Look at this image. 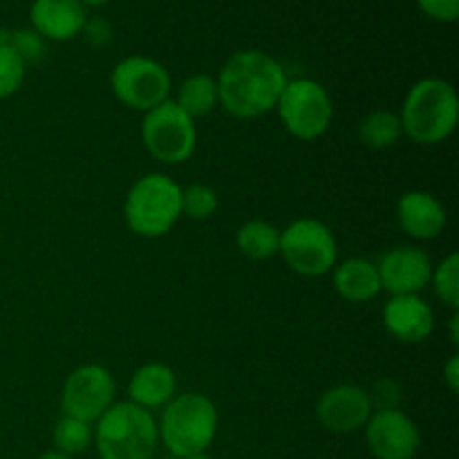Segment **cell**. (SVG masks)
<instances>
[{
	"label": "cell",
	"instance_id": "31",
	"mask_svg": "<svg viewBox=\"0 0 459 459\" xmlns=\"http://www.w3.org/2000/svg\"><path fill=\"white\" fill-rule=\"evenodd\" d=\"M451 343H459V312H453L451 316Z\"/></svg>",
	"mask_w": 459,
	"mask_h": 459
},
{
	"label": "cell",
	"instance_id": "11",
	"mask_svg": "<svg viewBox=\"0 0 459 459\" xmlns=\"http://www.w3.org/2000/svg\"><path fill=\"white\" fill-rule=\"evenodd\" d=\"M375 264L379 272L381 290L390 291L393 296L420 294L430 285L433 276V260L420 247H393Z\"/></svg>",
	"mask_w": 459,
	"mask_h": 459
},
{
	"label": "cell",
	"instance_id": "2",
	"mask_svg": "<svg viewBox=\"0 0 459 459\" xmlns=\"http://www.w3.org/2000/svg\"><path fill=\"white\" fill-rule=\"evenodd\" d=\"M399 121L403 134L420 146H437L446 142L455 133L459 121L457 90L437 76L420 79L403 99Z\"/></svg>",
	"mask_w": 459,
	"mask_h": 459
},
{
	"label": "cell",
	"instance_id": "7",
	"mask_svg": "<svg viewBox=\"0 0 459 459\" xmlns=\"http://www.w3.org/2000/svg\"><path fill=\"white\" fill-rule=\"evenodd\" d=\"M276 110L287 133L300 142L323 137L334 119V103L330 94L314 79L287 81Z\"/></svg>",
	"mask_w": 459,
	"mask_h": 459
},
{
	"label": "cell",
	"instance_id": "3",
	"mask_svg": "<svg viewBox=\"0 0 459 459\" xmlns=\"http://www.w3.org/2000/svg\"><path fill=\"white\" fill-rule=\"evenodd\" d=\"M218 408L206 394L184 393L175 394L161 412L157 424L160 439L175 457H191L206 453L218 433Z\"/></svg>",
	"mask_w": 459,
	"mask_h": 459
},
{
	"label": "cell",
	"instance_id": "20",
	"mask_svg": "<svg viewBox=\"0 0 459 459\" xmlns=\"http://www.w3.org/2000/svg\"><path fill=\"white\" fill-rule=\"evenodd\" d=\"M236 245L249 260H269L281 249V229L267 220H249L238 229Z\"/></svg>",
	"mask_w": 459,
	"mask_h": 459
},
{
	"label": "cell",
	"instance_id": "26",
	"mask_svg": "<svg viewBox=\"0 0 459 459\" xmlns=\"http://www.w3.org/2000/svg\"><path fill=\"white\" fill-rule=\"evenodd\" d=\"M9 48L21 56L25 65L39 63L45 56V39L34 30H16L9 36Z\"/></svg>",
	"mask_w": 459,
	"mask_h": 459
},
{
	"label": "cell",
	"instance_id": "19",
	"mask_svg": "<svg viewBox=\"0 0 459 459\" xmlns=\"http://www.w3.org/2000/svg\"><path fill=\"white\" fill-rule=\"evenodd\" d=\"M175 106L186 112L193 121L211 115L220 106L218 81L211 74H193L179 83L175 94Z\"/></svg>",
	"mask_w": 459,
	"mask_h": 459
},
{
	"label": "cell",
	"instance_id": "22",
	"mask_svg": "<svg viewBox=\"0 0 459 459\" xmlns=\"http://www.w3.org/2000/svg\"><path fill=\"white\" fill-rule=\"evenodd\" d=\"M92 424L76 420V417L63 415L54 426V446H56V451L65 453V455L83 453L92 444Z\"/></svg>",
	"mask_w": 459,
	"mask_h": 459
},
{
	"label": "cell",
	"instance_id": "23",
	"mask_svg": "<svg viewBox=\"0 0 459 459\" xmlns=\"http://www.w3.org/2000/svg\"><path fill=\"white\" fill-rule=\"evenodd\" d=\"M430 285H433L435 296H437L446 307H451L453 312H457L459 309V255L455 251L448 254L437 267H433Z\"/></svg>",
	"mask_w": 459,
	"mask_h": 459
},
{
	"label": "cell",
	"instance_id": "29",
	"mask_svg": "<svg viewBox=\"0 0 459 459\" xmlns=\"http://www.w3.org/2000/svg\"><path fill=\"white\" fill-rule=\"evenodd\" d=\"M83 34L88 36V40L92 45H106L108 40H110V27H108L106 21H90L85 22L83 27Z\"/></svg>",
	"mask_w": 459,
	"mask_h": 459
},
{
	"label": "cell",
	"instance_id": "30",
	"mask_svg": "<svg viewBox=\"0 0 459 459\" xmlns=\"http://www.w3.org/2000/svg\"><path fill=\"white\" fill-rule=\"evenodd\" d=\"M444 381H446L448 390L455 394L459 390V354H453L446 366H444Z\"/></svg>",
	"mask_w": 459,
	"mask_h": 459
},
{
	"label": "cell",
	"instance_id": "8",
	"mask_svg": "<svg viewBox=\"0 0 459 459\" xmlns=\"http://www.w3.org/2000/svg\"><path fill=\"white\" fill-rule=\"evenodd\" d=\"M142 142L148 155L169 166L184 164L197 148L195 121L175 106L173 99L143 112Z\"/></svg>",
	"mask_w": 459,
	"mask_h": 459
},
{
	"label": "cell",
	"instance_id": "1",
	"mask_svg": "<svg viewBox=\"0 0 459 459\" xmlns=\"http://www.w3.org/2000/svg\"><path fill=\"white\" fill-rule=\"evenodd\" d=\"M218 81L220 106L236 119H255L276 110L287 85L281 61L260 49H240L224 63Z\"/></svg>",
	"mask_w": 459,
	"mask_h": 459
},
{
	"label": "cell",
	"instance_id": "5",
	"mask_svg": "<svg viewBox=\"0 0 459 459\" xmlns=\"http://www.w3.org/2000/svg\"><path fill=\"white\" fill-rule=\"evenodd\" d=\"M94 442L101 459H152L160 430L152 412L119 402L97 420Z\"/></svg>",
	"mask_w": 459,
	"mask_h": 459
},
{
	"label": "cell",
	"instance_id": "18",
	"mask_svg": "<svg viewBox=\"0 0 459 459\" xmlns=\"http://www.w3.org/2000/svg\"><path fill=\"white\" fill-rule=\"evenodd\" d=\"M332 272L336 294L348 303H368L384 291L377 264L368 258H348Z\"/></svg>",
	"mask_w": 459,
	"mask_h": 459
},
{
	"label": "cell",
	"instance_id": "28",
	"mask_svg": "<svg viewBox=\"0 0 459 459\" xmlns=\"http://www.w3.org/2000/svg\"><path fill=\"white\" fill-rule=\"evenodd\" d=\"M424 16L437 22H455L459 18V0H415Z\"/></svg>",
	"mask_w": 459,
	"mask_h": 459
},
{
	"label": "cell",
	"instance_id": "12",
	"mask_svg": "<svg viewBox=\"0 0 459 459\" xmlns=\"http://www.w3.org/2000/svg\"><path fill=\"white\" fill-rule=\"evenodd\" d=\"M366 442L377 459H412L420 451L421 435L406 412L379 411L368 420Z\"/></svg>",
	"mask_w": 459,
	"mask_h": 459
},
{
	"label": "cell",
	"instance_id": "10",
	"mask_svg": "<svg viewBox=\"0 0 459 459\" xmlns=\"http://www.w3.org/2000/svg\"><path fill=\"white\" fill-rule=\"evenodd\" d=\"M117 384L110 370L99 363H85L67 375L61 393L63 415L97 424L99 417L115 403Z\"/></svg>",
	"mask_w": 459,
	"mask_h": 459
},
{
	"label": "cell",
	"instance_id": "14",
	"mask_svg": "<svg viewBox=\"0 0 459 459\" xmlns=\"http://www.w3.org/2000/svg\"><path fill=\"white\" fill-rule=\"evenodd\" d=\"M384 325L402 343H424L435 330V312L420 294L393 296L384 307Z\"/></svg>",
	"mask_w": 459,
	"mask_h": 459
},
{
	"label": "cell",
	"instance_id": "21",
	"mask_svg": "<svg viewBox=\"0 0 459 459\" xmlns=\"http://www.w3.org/2000/svg\"><path fill=\"white\" fill-rule=\"evenodd\" d=\"M402 134L403 130L397 112L375 110L363 117L361 124H359V139H361L363 146L372 148V151L393 148L402 139Z\"/></svg>",
	"mask_w": 459,
	"mask_h": 459
},
{
	"label": "cell",
	"instance_id": "9",
	"mask_svg": "<svg viewBox=\"0 0 459 459\" xmlns=\"http://www.w3.org/2000/svg\"><path fill=\"white\" fill-rule=\"evenodd\" d=\"M170 74L151 56H128L112 67L110 90L126 108L148 112L170 99Z\"/></svg>",
	"mask_w": 459,
	"mask_h": 459
},
{
	"label": "cell",
	"instance_id": "32",
	"mask_svg": "<svg viewBox=\"0 0 459 459\" xmlns=\"http://www.w3.org/2000/svg\"><path fill=\"white\" fill-rule=\"evenodd\" d=\"M39 459H72V455H65V453H61V451H48V453H43Z\"/></svg>",
	"mask_w": 459,
	"mask_h": 459
},
{
	"label": "cell",
	"instance_id": "24",
	"mask_svg": "<svg viewBox=\"0 0 459 459\" xmlns=\"http://www.w3.org/2000/svg\"><path fill=\"white\" fill-rule=\"evenodd\" d=\"M220 206L218 191L209 184H191L188 188H182V215L197 220L213 218Z\"/></svg>",
	"mask_w": 459,
	"mask_h": 459
},
{
	"label": "cell",
	"instance_id": "25",
	"mask_svg": "<svg viewBox=\"0 0 459 459\" xmlns=\"http://www.w3.org/2000/svg\"><path fill=\"white\" fill-rule=\"evenodd\" d=\"M27 65L9 45H0V101L21 90Z\"/></svg>",
	"mask_w": 459,
	"mask_h": 459
},
{
	"label": "cell",
	"instance_id": "17",
	"mask_svg": "<svg viewBox=\"0 0 459 459\" xmlns=\"http://www.w3.org/2000/svg\"><path fill=\"white\" fill-rule=\"evenodd\" d=\"M178 394V377L166 363H146L128 381V402L152 412L164 408Z\"/></svg>",
	"mask_w": 459,
	"mask_h": 459
},
{
	"label": "cell",
	"instance_id": "15",
	"mask_svg": "<svg viewBox=\"0 0 459 459\" xmlns=\"http://www.w3.org/2000/svg\"><path fill=\"white\" fill-rule=\"evenodd\" d=\"M397 222L415 240H435L448 224L446 206L426 191H408L397 200Z\"/></svg>",
	"mask_w": 459,
	"mask_h": 459
},
{
	"label": "cell",
	"instance_id": "16",
	"mask_svg": "<svg viewBox=\"0 0 459 459\" xmlns=\"http://www.w3.org/2000/svg\"><path fill=\"white\" fill-rule=\"evenodd\" d=\"M30 21L31 30L45 40H72L88 22V7L79 0H34Z\"/></svg>",
	"mask_w": 459,
	"mask_h": 459
},
{
	"label": "cell",
	"instance_id": "27",
	"mask_svg": "<svg viewBox=\"0 0 459 459\" xmlns=\"http://www.w3.org/2000/svg\"><path fill=\"white\" fill-rule=\"evenodd\" d=\"M368 397H370L372 412L399 411V403H402V385L394 379H390V377H384V379H377L372 384V388L368 390Z\"/></svg>",
	"mask_w": 459,
	"mask_h": 459
},
{
	"label": "cell",
	"instance_id": "6",
	"mask_svg": "<svg viewBox=\"0 0 459 459\" xmlns=\"http://www.w3.org/2000/svg\"><path fill=\"white\" fill-rule=\"evenodd\" d=\"M278 254L294 273L316 278L336 267L339 242L325 222L316 218H299L281 231Z\"/></svg>",
	"mask_w": 459,
	"mask_h": 459
},
{
	"label": "cell",
	"instance_id": "4",
	"mask_svg": "<svg viewBox=\"0 0 459 459\" xmlns=\"http://www.w3.org/2000/svg\"><path fill=\"white\" fill-rule=\"evenodd\" d=\"M124 218L139 238H161L182 218V186L166 173H148L130 186Z\"/></svg>",
	"mask_w": 459,
	"mask_h": 459
},
{
	"label": "cell",
	"instance_id": "13",
	"mask_svg": "<svg viewBox=\"0 0 459 459\" xmlns=\"http://www.w3.org/2000/svg\"><path fill=\"white\" fill-rule=\"evenodd\" d=\"M372 415L368 390L357 384H341L327 388L316 402V420L330 433L348 435L366 429Z\"/></svg>",
	"mask_w": 459,
	"mask_h": 459
},
{
	"label": "cell",
	"instance_id": "33",
	"mask_svg": "<svg viewBox=\"0 0 459 459\" xmlns=\"http://www.w3.org/2000/svg\"><path fill=\"white\" fill-rule=\"evenodd\" d=\"M83 7H101V4H106L108 0H79Z\"/></svg>",
	"mask_w": 459,
	"mask_h": 459
}]
</instances>
